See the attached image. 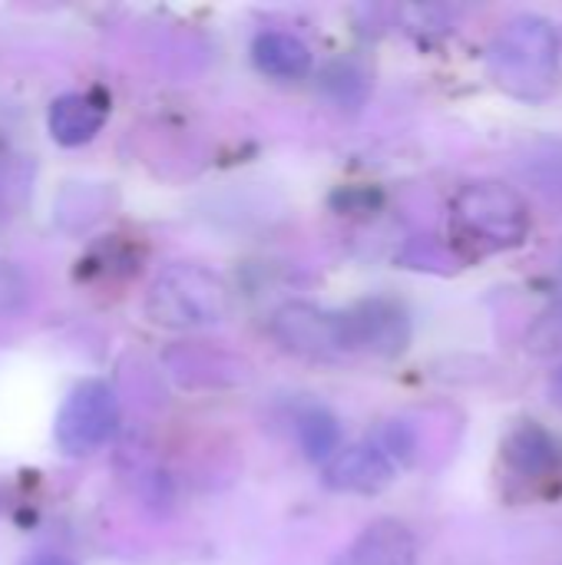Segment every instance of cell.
<instances>
[{
  "mask_svg": "<svg viewBox=\"0 0 562 565\" xmlns=\"http://www.w3.org/2000/svg\"><path fill=\"white\" fill-rule=\"evenodd\" d=\"M235 301L222 275L195 262H176L156 275L146 295V315L169 331L212 328L229 321Z\"/></svg>",
  "mask_w": 562,
  "mask_h": 565,
  "instance_id": "1",
  "label": "cell"
},
{
  "mask_svg": "<svg viewBox=\"0 0 562 565\" xmlns=\"http://www.w3.org/2000/svg\"><path fill=\"white\" fill-rule=\"evenodd\" d=\"M450 225H454V242L474 255H497L523 245L530 215L510 185L500 182H470L457 192L450 205Z\"/></svg>",
  "mask_w": 562,
  "mask_h": 565,
  "instance_id": "2",
  "label": "cell"
},
{
  "mask_svg": "<svg viewBox=\"0 0 562 565\" xmlns=\"http://www.w3.org/2000/svg\"><path fill=\"white\" fill-rule=\"evenodd\" d=\"M490 70L510 93L537 99L560 73V36L550 20L523 13L513 17L490 43Z\"/></svg>",
  "mask_w": 562,
  "mask_h": 565,
  "instance_id": "3",
  "label": "cell"
},
{
  "mask_svg": "<svg viewBox=\"0 0 562 565\" xmlns=\"http://www.w3.org/2000/svg\"><path fill=\"white\" fill-rule=\"evenodd\" d=\"M119 424V401L106 381H83L76 384L53 424L56 447L66 457H89L99 450Z\"/></svg>",
  "mask_w": 562,
  "mask_h": 565,
  "instance_id": "4",
  "label": "cell"
},
{
  "mask_svg": "<svg viewBox=\"0 0 562 565\" xmlns=\"http://www.w3.org/2000/svg\"><path fill=\"white\" fill-rule=\"evenodd\" d=\"M341 328H344V354L397 358L411 341L407 311L388 298H371L341 311Z\"/></svg>",
  "mask_w": 562,
  "mask_h": 565,
  "instance_id": "5",
  "label": "cell"
},
{
  "mask_svg": "<svg viewBox=\"0 0 562 565\" xmlns=\"http://www.w3.org/2000/svg\"><path fill=\"white\" fill-rule=\"evenodd\" d=\"M272 334L275 341L298 354V358H341L344 354V328L341 311H325L308 301L282 305L272 315Z\"/></svg>",
  "mask_w": 562,
  "mask_h": 565,
  "instance_id": "6",
  "label": "cell"
},
{
  "mask_svg": "<svg viewBox=\"0 0 562 565\" xmlns=\"http://www.w3.org/2000/svg\"><path fill=\"white\" fill-rule=\"evenodd\" d=\"M401 467L397 460L374 440H361L351 447H341L321 470V483L335 493H354V497H374L388 490L397 480Z\"/></svg>",
  "mask_w": 562,
  "mask_h": 565,
  "instance_id": "7",
  "label": "cell"
},
{
  "mask_svg": "<svg viewBox=\"0 0 562 565\" xmlns=\"http://www.w3.org/2000/svg\"><path fill=\"white\" fill-rule=\"evenodd\" d=\"M503 460L513 477L527 483H543L562 473V444L540 424L523 420L510 430L503 444Z\"/></svg>",
  "mask_w": 562,
  "mask_h": 565,
  "instance_id": "8",
  "label": "cell"
},
{
  "mask_svg": "<svg viewBox=\"0 0 562 565\" xmlns=\"http://www.w3.org/2000/svg\"><path fill=\"white\" fill-rule=\"evenodd\" d=\"M335 565H417V540L401 520H374Z\"/></svg>",
  "mask_w": 562,
  "mask_h": 565,
  "instance_id": "9",
  "label": "cell"
},
{
  "mask_svg": "<svg viewBox=\"0 0 562 565\" xmlns=\"http://www.w3.org/2000/svg\"><path fill=\"white\" fill-rule=\"evenodd\" d=\"M106 122V99L96 93H63L46 113L50 136L60 146H86Z\"/></svg>",
  "mask_w": 562,
  "mask_h": 565,
  "instance_id": "10",
  "label": "cell"
},
{
  "mask_svg": "<svg viewBox=\"0 0 562 565\" xmlns=\"http://www.w3.org/2000/svg\"><path fill=\"white\" fill-rule=\"evenodd\" d=\"M252 63L272 79H301L311 73V50L301 36L285 30H265L252 43Z\"/></svg>",
  "mask_w": 562,
  "mask_h": 565,
  "instance_id": "11",
  "label": "cell"
},
{
  "mask_svg": "<svg viewBox=\"0 0 562 565\" xmlns=\"http://www.w3.org/2000/svg\"><path fill=\"white\" fill-rule=\"evenodd\" d=\"M295 437L311 463H328L341 450V424L325 407H308L295 420Z\"/></svg>",
  "mask_w": 562,
  "mask_h": 565,
  "instance_id": "12",
  "label": "cell"
},
{
  "mask_svg": "<svg viewBox=\"0 0 562 565\" xmlns=\"http://www.w3.org/2000/svg\"><path fill=\"white\" fill-rule=\"evenodd\" d=\"M325 89H328L338 103L358 106V103L364 99V93H368V79H364V73H361L354 63H335V66L325 73Z\"/></svg>",
  "mask_w": 562,
  "mask_h": 565,
  "instance_id": "13",
  "label": "cell"
},
{
  "mask_svg": "<svg viewBox=\"0 0 562 565\" xmlns=\"http://www.w3.org/2000/svg\"><path fill=\"white\" fill-rule=\"evenodd\" d=\"M26 301V278L20 275L17 265L0 258V315L17 311Z\"/></svg>",
  "mask_w": 562,
  "mask_h": 565,
  "instance_id": "14",
  "label": "cell"
},
{
  "mask_svg": "<svg viewBox=\"0 0 562 565\" xmlns=\"http://www.w3.org/2000/svg\"><path fill=\"white\" fill-rule=\"evenodd\" d=\"M23 565H76L70 556H56V553H40L33 559H26Z\"/></svg>",
  "mask_w": 562,
  "mask_h": 565,
  "instance_id": "15",
  "label": "cell"
},
{
  "mask_svg": "<svg viewBox=\"0 0 562 565\" xmlns=\"http://www.w3.org/2000/svg\"><path fill=\"white\" fill-rule=\"evenodd\" d=\"M553 315H556V321L562 324V265H560V275H556V308H553Z\"/></svg>",
  "mask_w": 562,
  "mask_h": 565,
  "instance_id": "16",
  "label": "cell"
},
{
  "mask_svg": "<svg viewBox=\"0 0 562 565\" xmlns=\"http://www.w3.org/2000/svg\"><path fill=\"white\" fill-rule=\"evenodd\" d=\"M553 394H556V401H562V367H556V374H553Z\"/></svg>",
  "mask_w": 562,
  "mask_h": 565,
  "instance_id": "17",
  "label": "cell"
}]
</instances>
